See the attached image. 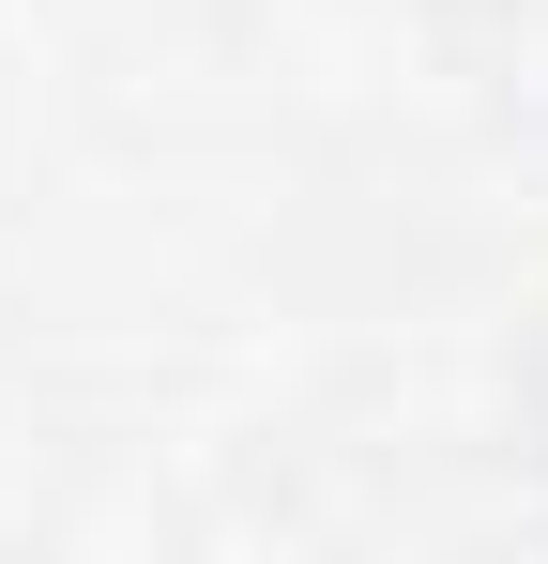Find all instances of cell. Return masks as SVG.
Masks as SVG:
<instances>
[{
  "label": "cell",
  "mask_w": 548,
  "mask_h": 564,
  "mask_svg": "<svg viewBox=\"0 0 548 564\" xmlns=\"http://www.w3.org/2000/svg\"><path fill=\"white\" fill-rule=\"evenodd\" d=\"M518 458H534V488H548V321H534V351H518Z\"/></svg>",
  "instance_id": "1"
},
{
  "label": "cell",
  "mask_w": 548,
  "mask_h": 564,
  "mask_svg": "<svg viewBox=\"0 0 548 564\" xmlns=\"http://www.w3.org/2000/svg\"><path fill=\"white\" fill-rule=\"evenodd\" d=\"M427 15H472V0H427Z\"/></svg>",
  "instance_id": "2"
}]
</instances>
